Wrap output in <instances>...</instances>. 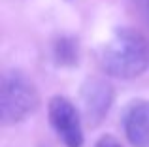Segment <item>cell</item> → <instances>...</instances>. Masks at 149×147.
I'll return each mask as SVG.
<instances>
[{
  "label": "cell",
  "mask_w": 149,
  "mask_h": 147,
  "mask_svg": "<svg viewBox=\"0 0 149 147\" xmlns=\"http://www.w3.org/2000/svg\"><path fill=\"white\" fill-rule=\"evenodd\" d=\"M100 68L117 79H134L149 68V40L136 28H119L100 49Z\"/></svg>",
  "instance_id": "6da1fadb"
},
{
  "label": "cell",
  "mask_w": 149,
  "mask_h": 147,
  "mask_svg": "<svg viewBox=\"0 0 149 147\" xmlns=\"http://www.w3.org/2000/svg\"><path fill=\"white\" fill-rule=\"evenodd\" d=\"M47 119L64 147H83V115L66 96H51L47 102Z\"/></svg>",
  "instance_id": "3957f363"
},
{
  "label": "cell",
  "mask_w": 149,
  "mask_h": 147,
  "mask_svg": "<svg viewBox=\"0 0 149 147\" xmlns=\"http://www.w3.org/2000/svg\"><path fill=\"white\" fill-rule=\"evenodd\" d=\"M123 128L132 147H149V100H136L127 107Z\"/></svg>",
  "instance_id": "5b68a950"
},
{
  "label": "cell",
  "mask_w": 149,
  "mask_h": 147,
  "mask_svg": "<svg viewBox=\"0 0 149 147\" xmlns=\"http://www.w3.org/2000/svg\"><path fill=\"white\" fill-rule=\"evenodd\" d=\"M53 59L58 66H74L79 59L77 42L74 38H58L53 45Z\"/></svg>",
  "instance_id": "8992f818"
},
{
  "label": "cell",
  "mask_w": 149,
  "mask_h": 147,
  "mask_svg": "<svg viewBox=\"0 0 149 147\" xmlns=\"http://www.w3.org/2000/svg\"><path fill=\"white\" fill-rule=\"evenodd\" d=\"M95 147H123V144L115 136H111V134H104V136H100L96 140Z\"/></svg>",
  "instance_id": "52a82bcc"
},
{
  "label": "cell",
  "mask_w": 149,
  "mask_h": 147,
  "mask_svg": "<svg viewBox=\"0 0 149 147\" xmlns=\"http://www.w3.org/2000/svg\"><path fill=\"white\" fill-rule=\"evenodd\" d=\"M40 107V94L36 85L23 72L11 70L2 77L0 87V123L13 126L29 119Z\"/></svg>",
  "instance_id": "7a4b0ae2"
},
{
  "label": "cell",
  "mask_w": 149,
  "mask_h": 147,
  "mask_svg": "<svg viewBox=\"0 0 149 147\" xmlns=\"http://www.w3.org/2000/svg\"><path fill=\"white\" fill-rule=\"evenodd\" d=\"M113 87L102 77H89L81 87V115L89 126H98L113 104Z\"/></svg>",
  "instance_id": "277c9868"
}]
</instances>
